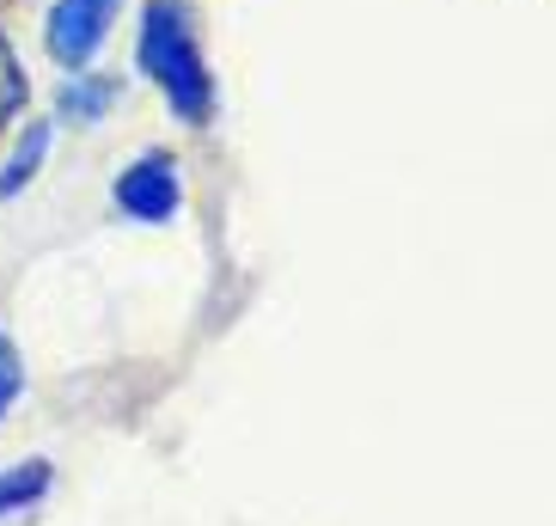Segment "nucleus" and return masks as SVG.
<instances>
[{
  "label": "nucleus",
  "mask_w": 556,
  "mask_h": 526,
  "mask_svg": "<svg viewBox=\"0 0 556 526\" xmlns=\"http://www.w3.org/2000/svg\"><path fill=\"white\" fill-rule=\"evenodd\" d=\"M141 67H148V80L165 92V104L184 116V123H208L214 116V74L202 62V43L190 32V13H184L178 0H153L148 13H141V43H135Z\"/></svg>",
  "instance_id": "obj_1"
},
{
  "label": "nucleus",
  "mask_w": 556,
  "mask_h": 526,
  "mask_svg": "<svg viewBox=\"0 0 556 526\" xmlns=\"http://www.w3.org/2000/svg\"><path fill=\"white\" fill-rule=\"evenodd\" d=\"M116 209L129 214V221H141V227H165V221H178L184 209V178H178V160L172 153H141V160H129L123 172H116L111 184Z\"/></svg>",
  "instance_id": "obj_2"
},
{
  "label": "nucleus",
  "mask_w": 556,
  "mask_h": 526,
  "mask_svg": "<svg viewBox=\"0 0 556 526\" xmlns=\"http://www.w3.org/2000/svg\"><path fill=\"white\" fill-rule=\"evenodd\" d=\"M116 13H123V0H55L50 18H43V43H50V55L67 74H80L104 50Z\"/></svg>",
  "instance_id": "obj_3"
},
{
  "label": "nucleus",
  "mask_w": 556,
  "mask_h": 526,
  "mask_svg": "<svg viewBox=\"0 0 556 526\" xmlns=\"http://www.w3.org/2000/svg\"><path fill=\"white\" fill-rule=\"evenodd\" d=\"M116 92H123V86H116L111 74H86V67H80V74H67L55 111H62L67 123H99V116L116 104Z\"/></svg>",
  "instance_id": "obj_4"
},
{
  "label": "nucleus",
  "mask_w": 556,
  "mask_h": 526,
  "mask_svg": "<svg viewBox=\"0 0 556 526\" xmlns=\"http://www.w3.org/2000/svg\"><path fill=\"white\" fill-rule=\"evenodd\" d=\"M50 484H55L50 460H18V465H7V472H0V521H13V514L37 509V502L50 496Z\"/></svg>",
  "instance_id": "obj_5"
},
{
  "label": "nucleus",
  "mask_w": 556,
  "mask_h": 526,
  "mask_svg": "<svg viewBox=\"0 0 556 526\" xmlns=\"http://www.w3.org/2000/svg\"><path fill=\"white\" fill-rule=\"evenodd\" d=\"M43 160H50V123H25V135L13 141V153L0 165V202L18 197V190L43 172Z\"/></svg>",
  "instance_id": "obj_6"
},
{
  "label": "nucleus",
  "mask_w": 556,
  "mask_h": 526,
  "mask_svg": "<svg viewBox=\"0 0 556 526\" xmlns=\"http://www.w3.org/2000/svg\"><path fill=\"white\" fill-rule=\"evenodd\" d=\"M25 104H31V80H25V67H18L13 43H7V32H0V129H7Z\"/></svg>",
  "instance_id": "obj_7"
},
{
  "label": "nucleus",
  "mask_w": 556,
  "mask_h": 526,
  "mask_svg": "<svg viewBox=\"0 0 556 526\" xmlns=\"http://www.w3.org/2000/svg\"><path fill=\"white\" fill-rule=\"evenodd\" d=\"M18 392H25V355L13 337H0V416L18 404Z\"/></svg>",
  "instance_id": "obj_8"
}]
</instances>
